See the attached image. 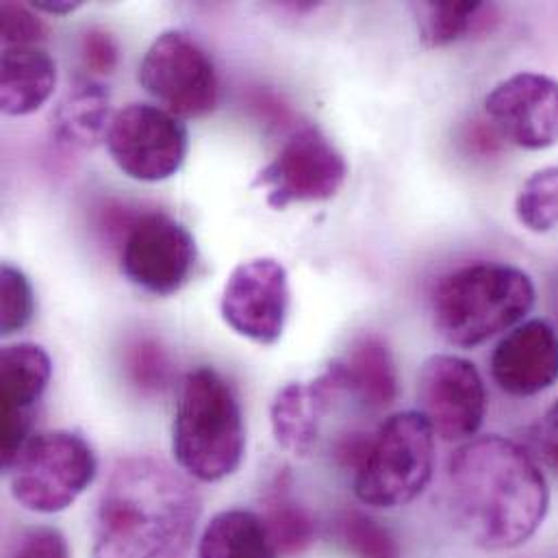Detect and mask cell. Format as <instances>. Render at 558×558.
Returning <instances> with one entry per match:
<instances>
[{
	"instance_id": "cell-1",
	"label": "cell",
	"mask_w": 558,
	"mask_h": 558,
	"mask_svg": "<svg viewBox=\"0 0 558 558\" xmlns=\"http://www.w3.org/2000/svg\"><path fill=\"white\" fill-rule=\"evenodd\" d=\"M450 509L459 531L483 550L531 542L550 511V487L524 446L500 435L463 444L448 463Z\"/></svg>"
},
{
	"instance_id": "cell-2",
	"label": "cell",
	"mask_w": 558,
	"mask_h": 558,
	"mask_svg": "<svg viewBox=\"0 0 558 558\" xmlns=\"http://www.w3.org/2000/svg\"><path fill=\"white\" fill-rule=\"evenodd\" d=\"M203 500L194 485L157 457H126L100 494L92 558H187Z\"/></svg>"
},
{
	"instance_id": "cell-3",
	"label": "cell",
	"mask_w": 558,
	"mask_h": 558,
	"mask_svg": "<svg viewBox=\"0 0 558 558\" xmlns=\"http://www.w3.org/2000/svg\"><path fill=\"white\" fill-rule=\"evenodd\" d=\"M172 452L179 465L201 483L233 476L246 452L242 404L229 380L214 367L187 372L172 426Z\"/></svg>"
},
{
	"instance_id": "cell-4",
	"label": "cell",
	"mask_w": 558,
	"mask_h": 558,
	"mask_svg": "<svg viewBox=\"0 0 558 558\" xmlns=\"http://www.w3.org/2000/svg\"><path fill=\"white\" fill-rule=\"evenodd\" d=\"M533 279L509 264L483 262L454 270L433 295L435 328L459 348H476L515 328L535 306Z\"/></svg>"
},
{
	"instance_id": "cell-5",
	"label": "cell",
	"mask_w": 558,
	"mask_h": 558,
	"mask_svg": "<svg viewBox=\"0 0 558 558\" xmlns=\"http://www.w3.org/2000/svg\"><path fill=\"white\" fill-rule=\"evenodd\" d=\"M435 472V430L420 411H402L374 433L354 496L372 509H398L420 498Z\"/></svg>"
},
{
	"instance_id": "cell-6",
	"label": "cell",
	"mask_w": 558,
	"mask_h": 558,
	"mask_svg": "<svg viewBox=\"0 0 558 558\" xmlns=\"http://www.w3.org/2000/svg\"><path fill=\"white\" fill-rule=\"evenodd\" d=\"M4 472H9V489L20 507L54 515L70 509L92 487L98 459L83 435L48 430L31 435Z\"/></svg>"
},
{
	"instance_id": "cell-7",
	"label": "cell",
	"mask_w": 558,
	"mask_h": 558,
	"mask_svg": "<svg viewBox=\"0 0 558 558\" xmlns=\"http://www.w3.org/2000/svg\"><path fill=\"white\" fill-rule=\"evenodd\" d=\"M140 85L170 113L203 118L218 107L220 81L207 50L185 31H166L148 46Z\"/></svg>"
},
{
	"instance_id": "cell-8",
	"label": "cell",
	"mask_w": 558,
	"mask_h": 558,
	"mask_svg": "<svg viewBox=\"0 0 558 558\" xmlns=\"http://www.w3.org/2000/svg\"><path fill=\"white\" fill-rule=\"evenodd\" d=\"M113 163L133 181L161 183L185 163L190 133L183 120L163 107L131 102L113 113L105 137Z\"/></svg>"
},
{
	"instance_id": "cell-9",
	"label": "cell",
	"mask_w": 558,
	"mask_h": 558,
	"mask_svg": "<svg viewBox=\"0 0 558 558\" xmlns=\"http://www.w3.org/2000/svg\"><path fill=\"white\" fill-rule=\"evenodd\" d=\"M348 177L339 148L315 124L298 126L279 155L257 174L255 187L268 190V205L277 211L293 203L332 198Z\"/></svg>"
},
{
	"instance_id": "cell-10",
	"label": "cell",
	"mask_w": 558,
	"mask_h": 558,
	"mask_svg": "<svg viewBox=\"0 0 558 558\" xmlns=\"http://www.w3.org/2000/svg\"><path fill=\"white\" fill-rule=\"evenodd\" d=\"M198 262L194 235L179 220L153 211L135 218L122 244V275L153 295H172L192 279Z\"/></svg>"
},
{
	"instance_id": "cell-11",
	"label": "cell",
	"mask_w": 558,
	"mask_h": 558,
	"mask_svg": "<svg viewBox=\"0 0 558 558\" xmlns=\"http://www.w3.org/2000/svg\"><path fill=\"white\" fill-rule=\"evenodd\" d=\"M420 413L444 441L472 439L487 413V389L476 365L463 356L435 354L417 378Z\"/></svg>"
},
{
	"instance_id": "cell-12",
	"label": "cell",
	"mask_w": 558,
	"mask_h": 558,
	"mask_svg": "<svg viewBox=\"0 0 558 558\" xmlns=\"http://www.w3.org/2000/svg\"><path fill=\"white\" fill-rule=\"evenodd\" d=\"M289 277L272 257L240 264L227 279L220 311L225 322L242 337L272 345L282 337L289 315Z\"/></svg>"
},
{
	"instance_id": "cell-13",
	"label": "cell",
	"mask_w": 558,
	"mask_h": 558,
	"mask_svg": "<svg viewBox=\"0 0 558 558\" xmlns=\"http://www.w3.org/2000/svg\"><path fill=\"white\" fill-rule=\"evenodd\" d=\"M498 135L518 148L546 150L558 144V81L539 72H518L485 98Z\"/></svg>"
},
{
	"instance_id": "cell-14",
	"label": "cell",
	"mask_w": 558,
	"mask_h": 558,
	"mask_svg": "<svg viewBox=\"0 0 558 558\" xmlns=\"http://www.w3.org/2000/svg\"><path fill=\"white\" fill-rule=\"evenodd\" d=\"M52 376V361L37 343H13L0 356V400H2V470L11 465L20 448L31 437L35 404L41 400Z\"/></svg>"
},
{
	"instance_id": "cell-15",
	"label": "cell",
	"mask_w": 558,
	"mask_h": 558,
	"mask_svg": "<svg viewBox=\"0 0 558 558\" xmlns=\"http://www.w3.org/2000/svg\"><path fill=\"white\" fill-rule=\"evenodd\" d=\"M492 376L509 396L531 398L558 383V330L546 319L511 328L492 354Z\"/></svg>"
},
{
	"instance_id": "cell-16",
	"label": "cell",
	"mask_w": 558,
	"mask_h": 558,
	"mask_svg": "<svg viewBox=\"0 0 558 558\" xmlns=\"http://www.w3.org/2000/svg\"><path fill=\"white\" fill-rule=\"evenodd\" d=\"M341 393L348 391L337 361L311 383L284 385L270 409L272 433L280 448L293 457H308L319 439L322 417Z\"/></svg>"
},
{
	"instance_id": "cell-17",
	"label": "cell",
	"mask_w": 558,
	"mask_h": 558,
	"mask_svg": "<svg viewBox=\"0 0 558 558\" xmlns=\"http://www.w3.org/2000/svg\"><path fill=\"white\" fill-rule=\"evenodd\" d=\"M57 63L41 46H9L0 63V109L22 118L41 109L54 92Z\"/></svg>"
},
{
	"instance_id": "cell-18",
	"label": "cell",
	"mask_w": 558,
	"mask_h": 558,
	"mask_svg": "<svg viewBox=\"0 0 558 558\" xmlns=\"http://www.w3.org/2000/svg\"><path fill=\"white\" fill-rule=\"evenodd\" d=\"M111 120L109 89L94 78H76L52 113V135L65 148L87 150L107 137Z\"/></svg>"
},
{
	"instance_id": "cell-19",
	"label": "cell",
	"mask_w": 558,
	"mask_h": 558,
	"mask_svg": "<svg viewBox=\"0 0 558 558\" xmlns=\"http://www.w3.org/2000/svg\"><path fill=\"white\" fill-rule=\"evenodd\" d=\"M345 380V391L361 400L372 411L387 409L398 398V367L389 345L376 337H361L348 352L337 361Z\"/></svg>"
},
{
	"instance_id": "cell-20",
	"label": "cell",
	"mask_w": 558,
	"mask_h": 558,
	"mask_svg": "<svg viewBox=\"0 0 558 558\" xmlns=\"http://www.w3.org/2000/svg\"><path fill=\"white\" fill-rule=\"evenodd\" d=\"M264 518L231 509L218 513L205 529L196 558H277Z\"/></svg>"
},
{
	"instance_id": "cell-21",
	"label": "cell",
	"mask_w": 558,
	"mask_h": 558,
	"mask_svg": "<svg viewBox=\"0 0 558 558\" xmlns=\"http://www.w3.org/2000/svg\"><path fill=\"white\" fill-rule=\"evenodd\" d=\"M420 33L426 46L441 48L450 46L472 33L489 28L494 22V7L485 2L470 0H441V2H422L415 4Z\"/></svg>"
},
{
	"instance_id": "cell-22",
	"label": "cell",
	"mask_w": 558,
	"mask_h": 558,
	"mask_svg": "<svg viewBox=\"0 0 558 558\" xmlns=\"http://www.w3.org/2000/svg\"><path fill=\"white\" fill-rule=\"evenodd\" d=\"M264 522L277 553L282 557H295L306 553L317 535L313 515L291 498L282 478L277 481L272 494L266 500Z\"/></svg>"
},
{
	"instance_id": "cell-23",
	"label": "cell",
	"mask_w": 558,
	"mask_h": 558,
	"mask_svg": "<svg viewBox=\"0 0 558 558\" xmlns=\"http://www.w3.org/2000/svg\"><path fill=\"white\" fill-rule=\"evenodd\" d=\"M335 537L354 558H400L402 550L396 535L372 515L348 509L335 518Z\"/></svg>"
},
{
	"instance_id": "cell-24",
	"label": "cell",
	"mask_w": 558,
	"mask_h": 558,
	"mask_svg": "<svg viewBox=\"0 0 558 558\" xmlns=\"http://www.w3.org/2000/svg\"><path fill=\"white\" fill-rule=\"evenodd\" d=\"M515 216L524 229L546 235L558 227V168L537 170L515 198Z\"/></svg>"
},
{
	"instance_id": "cell-25",
	"label": "cell",
	"mask_w": 558,
	"mask_h": 558,
	"mask_svg": "<svg viewBox=\"0 0 558 558\" xmlns=\"http://www.w3.org/2000/svg\"><path fill=\"white\" fill-rule=\"evenodd\" d=\"M0 295H2V315L0 330L2 337H11L24 330L35 315V293L26 275L11 264H2L0 268Z\"/></svg>"
},
{
	"instance_id": "cell-26",
	"label": "cell",
	"mask_w": 558,
	"mask_h": 558,
	"mask_svg": "<svg viewBox=\"0 0 558 558\" xmlns=\"http://www.w3.org/2000/svg\"><path fill=\"white\" fill-rule=\"evenodd\" d=\"M126 369H129L131 383L144 393L161 391L170 378L168 354L153 339H140L129 348Z\"/></svg>"
},
{
	"instance_id": "cell-27",
	"label": "cell",
	"mask_w": 558,
	"mask_h": 558,
	"mask_svg": "<svg viewBox=\"0 0 558 558\" xmlns=\"http://www.w3.org/2000/svg\"><path fill=\"white\" fill-rule=\"evenodd\" d=\"M0 17H2L4 48H9V46H39L48 35L46 24L24 4L2 2Z\"/></svg>"
},
{
	"instance_id": "cell-28",
	"label": "cell",
	"mask_w": 558,
	"mask_h": 558,
	"mask_svg": "<svg viewBox=\"0 0 558 558\" xmlns=\"http://www.w3.org/2000/svg\"><path fill=\"white\" fill-rule=\"evenodd\" d=\"M9 558H70V550L57 529L37 526L20 535Z\"/></svg>"
},
{
	"instance_id": "cell-29",
	"label": "cell",
	"mask_w": 558,
	"mask_h": 558,
	"mask_svg": "<svg viewBox=\"0 0 558 558\" xmlns=\"http://www.w3.org/2000/svg\"><path fill=\"white\" fill-rule=\"evenodd\" d=\"M81 59L89 72L111 74L118 68L120 50L116 39L109 33L100 28H92L81 39Z\"/></svg>"
},
{
	"instance_id": "cell-30",
	"label": "cell",
	"mask_w": 558,
	"mask_h": 558,
	"mask_svg": "<svg viewBox=\"0 0 558 558\" xmlns=\"http://www.w3.org/2000/svg\"><path fill=\"white\" fill-rule=\"evenodd\" d=\"M372 437L374 435H367V433H361V430H352V433L341 435L335 441V448H332V457H335L337 465L356 474L363 468L365 459H367Z\"/></svg>"
},
{
	"instance_id": "cell-31",
	"label": "cell",
	"mask_w": 558,
	"mask_h": 558,
	"mask_svg": "<svg viewBox=\"0 0 558 558\" xmlns=\"http://www.w3.org/2000/svg\"><path fill=\"white\" fill-rule=\"evenodd\" d=\"M539 448L544 452V459L550 463V468L558 472V435L557 433H544L539 435Z\"/></svg>"
},
{
	"instance_id": "cell-32",
	"label": "cell",
	"mask_w": 558,
	"mask_h": 558,
	"mask_svg": "<svg viewBox=\"0 0 558 558\" xmlns=\"http://www.w3.org/2000/svg\"><path fill=\"white\" fill-rule=\"evenodd\" d=\"M35 9H41L46 13H54V15H63L70 13L74 9L81 7V2H33Z\"/></svg>"
},
{
	"instance_id": "cell-33",
	"label": "cell",
	"mask_w": 558,
	"mask_h": 558,
	"mask_svg": "<svg viewBox=\"0 0 558 558\" xmlns=\"http://www.w3.org/2000/svg\"><path fill=\"white\" fill-rule=\"evenodd\" d=\"M542 430H544V433H557L558 435V400L550 407V411L546 413Z\"/></svg>"
},
{
	"instance_id": "cell-34",
	"label": "cell",
	"mask_w": 558,
	"mask_h": 558,
	"mask_svg": "<svg viewBox=\"0 0 558 558\" xmlns=\"http://www.w3.org/2000/svg\"><path fill=\"white\" fill-rule=\"evenodd\" d=\"M555 315H557V319H558V280H557V289H555Z\"/></svg>"
}]
</instances>
